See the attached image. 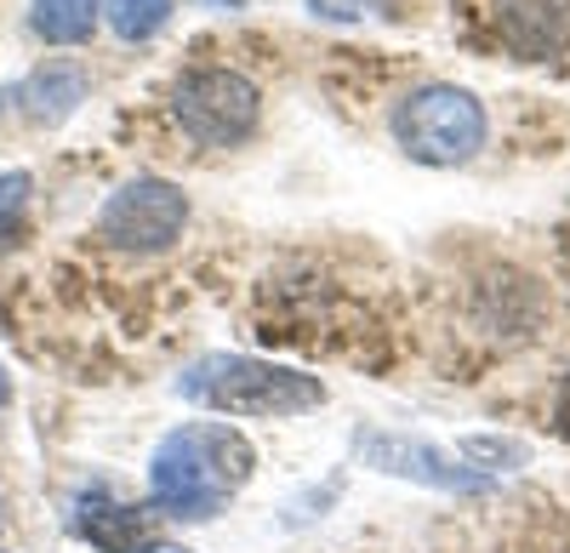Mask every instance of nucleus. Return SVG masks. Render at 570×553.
<instances>
[{
  "mask_svg": "<svg viewBox=\"0 0 570 553\" xmlns=\"http://www.w3.org/2000/svg\"><path fill=\"white\" fill-rule=\"evenodd\" d=\"M257 468V451L240 428L228 423H183L160 440L149 485L160 514L171 520H212L228 508V496L240 491Z\"/></svg>",
  "mask_w": 570,
  "mask_h": 553,
  "instance_id": "obj_1",
  "label": "nucleus"
},
{
  "mask_svg": "<svg viewBox=\"0 0 570 553\" xmlns=\"http://www.w3.org/2000/svg\"><path fill=\"white\" fill-rule=\"evenodd\" d=\"M177 394L206 411H223V417H297V411H314L325 399V388L308 372L268 365L252 354H206L195 372H183Z\"/></svg>",
  "mask_w": 570,
  "mask_h": 553,
  "instance_id": "obj_2",
  "label": "nucleus"
},
{
  "mask_svg": "<svg viewBox=\"0 0 570 553\" xmlns=\"http://www.w3.org/2000/svg\"><path fill=\"white\" fill-rule=\"evenodd\" d=\"M394 144L416 160V166H462L485 149L491 137V120H485V103L473 91L451 86V80H434V86H416L394 103Z\"/></svg>",
  "mask_w": 570,
  "mask_h": 553,
  "instance_id": "obj_3",
  "label": "nucleus"
},
{
  "mask_svg": "<svg viewBox=\"0 0 570 553\" xmlns=\"http://www.w3.org/2000/svg\"><path fill=\"white\" fill-rule=\"evenodd\" d=\"M171 120L206 149H234L257 131L263 91L240 69H188L171 86Z\"/></svg>",
  "mask_w": 570,
  "mask_h": 553,
  "instance_id": "obj_4",
  "label": "nucleus"
},
{
  "mask_svg": "<svg viewBox=\"0 0 570 553\" xmlns=\"http://www.w3.org/2000/svg\"><path fill=\"white\" fill-rule=\"evenodd\" d=\"M188 228V195L171 177H131L104 200L98 235L115 251H166Z\"/></svg>",
  "mask_w": 570,
  "mask_h": 553,
  "instance_id": "obj_5",
  "label": "nucleus"
},
{
  "mask_svg": "<svg viewBox=\"0 0 570 553\" xmlns=\"http://www.w3.org/2000/svg\"><path fill=\"white\" fill-rule=\"evenodd\" d=\"M360 456L383 474H400V480H416V485H440V491H485V474L480 468H462L451 463L445 451L422 445V440H405V434H376L365 428L360 434Z\"/></svg>",
  "mask_w": 570,
  "mask_h": 553,
  "instance_id": "obj_6",
  "label": "nucleus"
},
{
  "mask_svg": "<svg viewBox=\"0 0 570 553\" xmlns=\"http://www.w3.org/2000/svg\"><path fill=\"white\" fill-rule=\"evenodd\" d=\"M160 508H131V502H115L109 491H86L75 496V508H69V531L80 542H91L98 553H142V547H155L160 536Z\"/></svg>",
  "mask_w": 570,
  "mask_h": 553,
  "instance_id": "obj_7",
  "label": "nucleus"
},
{
  "mask_svg": "<svg viewBox=\"0 0 570 553\" xmlns=\"http://www.w3.org/2000/svg\"><path fill=\"white\" fill-rule=\"evenodd\" d=\"M491 18L519 58H553L570 46V0H497Z\"/></svg>",
  "mask_w": 570,
  "mask_h": 553,
  "instance_id": "obj_8",
  "label": "nucleus"
},
{
  "mask_svg": "<svg viewBox=\"0 0 570 553\" xmlns=\"http://www.w3.org/2000/svg\"><path fill=\"white\" fill-rule=\"evenodd\" d=\"M29 23L46 46H86L104 23V0H29Z\"/></svg>",
  "mask_w": 570,
  "mask_h": 553,
  "instance_id": "obj_9",
  "label": "nucleus"
},
{
  "mask_svg": "<svg viewBox=\"0 0 570 553\" xmlns=\"http://www.w3.org/2000/svg\"><path fill=\"white\" fill-rule=\"evenodd\" d=\"M80 98H86V75L69 69V63H46V69H35L29 86H23L29 115L46 120V126H52V120H69V115L80 109Z\"/></svg>",
  "mask_w": 570,
  "mask_h": 553,
  "instance_id": "obj_10",
  "label": "nucleus"
},
{
  "mask_svg": "<svg viewBox=\"0 0 570 553\" xmlns=\"http://www.w3.org/2000/svg\"><path fill=\"white\" fill-rule=\"evenodd\" d=\"M29 200L35 177L29 171H0V251H18L29 235Z\"/></svg>",
  "mask_w": 570,
  "mask_h": 553,
  "instance_id": "obj_11",
  "label": "nucleus"
},
{
  "mask_svg": "<svg viewBox=\"0 0 570 553\" xmlns=\"http://www.w3.org/2000/svg\"><path fill=\"white\" fill-rule=\"evenodd\" d=\"M104 12H109V29H115L120 40H149V34L166 29L171 0H109Z\"/></svg>",
  "mask_w": 570,
  "mask_h": 553,
  "instance_id": "obj_12",
  "label": "nucleus"
},
{
  "mask_svg": "<svg viewBox=\"0 0 570 553\" xmlns=\"http://www.w3.org/2000/svg\"><path fill=\"white\" fill-rule=\"evenodd\" d=\"M7 399H12V383H7V365H0V411H7Z\"/></svg>",
  "mask_w": 570,
  "mask_h": 553,
  "instance_id": "obj_13",
  "label": "nucleus"
},
{
  "mask_svg": "<svg viewBox=\"0 0 570 553\" xmlns=\"http://www.w3.org/2000/svg\"><path fill=\"white\" fill-rule=\"evenodd\" d=\"M142 553H188V547H177V542H155V547H142Z\"/></svg>",
  "mask_w": 570,
  "mask_h": 553,
  "instance_id": "obj_14",
  "label": "nucleus"
},
{
  "mask_svg": "<svg viewBox=\"0 0 570 553\" xmlns=\"http://www.w3.org/2000/svg\"><path fill=\"white\" fill-rule=\"evenodd\" d=\"M564 417H570V388H564Z\"/></svg>",
  "mask_w": 570,
  "mask_h": 553,
  "instance_id": "obj_15",
  "label": "nucleus"
},
{
  "mask_svg": "<svg viewBox=\"0 0 570 553\" xmlns=\"http://www.w3.org/2000/svg\"><path fill=\"white\" fill-rule=\"evenodd\" d=\"M0 520H7V514H0Z\"/></svg>",
  "mask_w": 570,
  "mask_h": 553,
  "instance_id": "obj_16",
  "label": "nucleus"
}]
</instances>
